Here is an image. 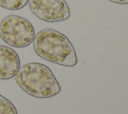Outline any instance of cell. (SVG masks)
<instances>
[{
    "label": "cell",
    "instance_id": "1",
    "mask_svg": "<svg viewBox=\"0 0 128 114\" xmlns=\"http://www.w3.org/2000/svg\"><path fill=\"white\" fill-rule=\"evenodd\" d=\"M15 80L25 93L35 98H51L61 91V86L53 72L46 65L38 62L20 66Z\"/></svg>",
    "mask_w": 128,
    "mask_h": 114
},
{
    "label": "cell",
    "instance_id": "2",
    "mask_svg": "<svg viewBox=\"0 0 128 114\" xmlns=\"http://www.w3.org/2000/svg\"><path fill=\"white\" fill-rule=\"evenodd\" d=\"M35 53L44 60L65 67H74L77 55L67 36L54 29H43L33 39Z\"/></svg>",
    "mask_w": 128,
    "mask_h": 114
},
{
    "label": "cell",
    "instance_id": "3",
    "mask_svg": "<svg viewBox=\"0 0 128 114\" xmlns=\"http://www.w3.org/2000/svg\"><path fill=\"white\" fill-rule=\"evenodd\" d=\"M35 37L32 23L17 15H9L0 23V38L9 46L24 48L29 46Z\"/></svg>",
    "mask_w": 128,
    "mask_h": 114
},
{
    "label": "cell",
    "instance_id": "4",
    "mask_svg": "<svg viewBox=\"0 0 128 114\" xmlns=\"http://www.w3.org/2000/svg\"><path fill=\"white\" fill-rule=\"evenodd\" d=\"M28 4L31 12L45 22H61L70 17V8L65 0H28Z\"/></svg>",
    "mask_w": 128,
    "mask_h": 114
},
{
    "label": "cell",
    "instance_id": "5",
    "mask_svg": "<svg viewBox=\"0 0 128 114\" xmlns=\"http://www.w3.org/2000/svg\"><path fill=\"white\" fill-rule=\"evenodd\" d=\"M20 67V58L12 48L0 45V80L15 77Z\"/></svg>",
    "mask_w": 128,
    "mask_h": 114
},
{
    "label": "cell",
    "instance_id": "6",
    "mask_svg": "<svg viewBox=\"0 0 128 114\" xmlns=\"http://www.w3.org/2000/svg\"><path fill=\"white\" fill-rule=\"evenodd\" d=\"M28 0H0V7L7 10H20L25 7Z\"/></svg>",
    "mask_w": 128,
    "mask_h": 114
},
{
    "label": "cell",
    "instance_id": "7",
    "mask_svg": "<svg viewBox=\"0 0 128 114\" xmlns=\"http://www.w3.org/2000/svg\"><path fill=\"white\" fill-rule=\"evenodd\" d=\"M0 114H18L16 107L0 94Z\"/></svg>",
    "mask_w": 128,
    "mask_h": 114
},
{
    "label": "cell",
    "instance_id": "8",
    "mask_svg": "<svg viewBox=\"0 0 128 114\" xmlns=\"http://www.w3.org/2000/svg\"><path fill=\"white\" fill-rule=\"evenodd\" d=\"M110 2H113V3H116V4H122V5H125L128 3V0H109Z\"/></svg>",
    "mask_w": 128,
    "mask_h": 114
}]
</instances>
